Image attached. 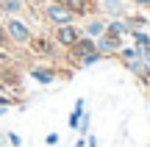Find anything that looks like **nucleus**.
<instances>
[{
    "mask_svg": "<svg viewBox=\"0 0 150 147\" xmlns=\"http://www.w3.org/2000/svg\"><path fill=\"white\" fill-rule=\"evenodd\" d=\"M6 25V33H8V42L14 44V47H28V42L33 39V28L28 20H22V17H0Z\"/></svg>",
    "mask_w": 150,
    "mask_h": 147,
    "instance_id": "obj_1",
    "label": "nucleus"
},
{
    "mask_svg": "<svg viewBox=\"0 0 150 147\" xmlns=\"http://www.w3.org/2000/svg\"><path fill=\"white\" fill-rule=\"evenodd\" d=\"M42 20L47 22L50 28H59V25H70V22H78V20L70 14V8H67L64 3H59V0H50V3H45V6H42Z\"/></svg>",
    "mask_w": 150,
    "mask_h": 147,
    "instance_id": "obj_2",
    "label": "nucleus"
},
{
    "mask_svg": "<svg viewBox=\"0 0 150 147\" xmlns=\"http://www.w3.org/2000/svg\"><path fill=\"white\" fill-rule=\"evenodd\" d=\"M81 36H83V33H81V25H78V22H70V25L53 28V42L59 44V50H70Z\"/></svg>",
    "mask_w": 150,
    "mask_h": 147,
    "instance_id": "obj_3",
    "label": "nucleus"
},
{
    "mask_svg": "<svg viewBox=\"0 0 150 147\" xmlns=\"http://www.w3.org/2000/svg\"><path fill=\"white\" fill-rule=\"evenodd\" d=\"M28 50H31L36 58H47V61H53L56 56H59V44L53 42V36H36V33H33V39L28 42Z\"/></svg>",
    "mask_w": 150,
    "mask_h": 147,
    "instance_id": "obj_4",
    "label": "nucleus"
},
{
    "mask_svg": "<svg viewBox=\"0 0 150 147\" xmlns=\"http://www.w3.org/2000/svg\"><path fill=\"white\" fill-rule=\"evenodd\" d=\"M70 8V14L75 20H86V17L100 14V0H59Z\"/></svg>",
    "mask_w": 150,
    "mask_h": 147,
    "instance_id": "obj_5",
    "label": "nucleus"
},
{
    "mask_svg": "<svg viewBox=\"0 0 150 147\" xmlns=\"http://www.w3.org/2000/svg\"><path fill=\"white\" fill-rule=\"evenodd\" d=\"M125 44V39L120 36H111V33H103V36L95 39V50L103 56V58H114V56L120 53V47Z\"/></svg>",
    "mask_w": 150,
    "mask_h": 147,
    "instance_id": "obj_6",
    "label": "nucleus"
},
{
    "mask_svg": "<svg viewBox=\"0 0 150 147\" xmlns=\"http://www.w3.org/2000/svg\"><path fill=\"white\" fill-rule=\"evenodd\" d=\"M28 78L42 83V86H50V83L59 81V70L56 67H45V64H33V67H28Z\"/></svg>",
    "mask_w": 150,
    "mask_h": 147,
    "instance_id": "obj_7",
    "label": "nucleus"
},
{
    "mask_svg": "<svg viewBox=\"0 0 150 147\" xmlns=\"http://www.w3.org/2000/svg\"><path fill=\"white\" fill-rule=\"evenodd\" d=\"M125 14H128V0H100V17L120 20Z\"/></svg>",
    "mask_w": 150,
    "mask_h": 147,
    "instance_id": "obj_8",
    "label": "nucleus"
},
{
    "mask_svg": "<svg viewBox=\"0 0 150 147\" xmlns=\"http://www.w3.org/2000/svg\"><path fill=\"white\" fill-rule=\"evenodd\" d=\"M81 33H83V36H89V39L103 36V33H106V17H100V14L86 17V20L81 22Z\"/></svg>",
    "mask_w": 150,
    "mask_h": 147,
    "instance_id": "obj_9",
    "label": "nucleus"
},
{
    "mask_svg": "<svg viewBox=\"0 0 150 147\" xmlns=\"http://www.w3.org/2000/svg\"><path fill=\"white\" fill-rule=\"evenodd\" d=\"M89 53H95V39H89V36H81L78 42H75L72 47L67 50V56H70V61H72V64L81 58V56H89Z\"/></svg>",
    "mask_w": 150,
    "mask_h": 147,
    "instance_id": "obj_10",
    "label": "nucleus"
},
{
    "mask_svg": "<svg viewBox=\"0 0 150 147\" xmlns=\"http://www.w3.org/2000/svg\"><path fill=\"white\" fill-rule=\"evenodd\" d=\"M122 67L131 72V75H136L142 83H147V78H150V64H145L142 58H131V61H122Z\"/></svg>",
    "mask_w": 150,
    "mask_h": 147,
    "instance_id": "obj_11",
    "label": "nucleus"
},
{
    "mask_svg": "<svg viewBox=\"0 0 150 147\" xmlns=\"http://www.w3.org/2000/svg\"><path fill=\"white\" fill-rule=\"evenodd\" d=\"M28 0H0V17H22Z\"/></svg>",
    "mask_w": 150,
    "mask_h": 147,
    "instance_id": "obj_12",
    "label": "nucleus"
},
{
    "mask_svg": "<svg viewBox=\"0 0 150 147\" xmlns=\"http://www.w3.org/2000/svg\"><path fill=\"white\" fill-rule=\"evenodd\" d=\"M122 20L128 22L131 33H134V31H145V28H150V17L145 14V11H139V14H131V11H128V14H125Z\"/></svg>",
    "mask_w": 150,
    "mask_h": 147,
    "instance_id": "obj_13",
    "label": "nucleus"
},
{
    "mask_svg": "<svg viewBox=\"0 0 150 147\" xmlns=\"http://www.w3.org/2000/svg\"><path fill=\"white\" fill-rule=\"evenodd\" d=\"M106 33L125 39V36H131V28H128V22H125L122 17H120V20H106Z\"/></svg>",
    "mask_w": 150,
    "mask_h": 147,
    "instance_id": "obj_14",
    "label": "nucleus"
},
{
    "mask_svg": "<svg viewBox=\"0 0 150 147\" xmlns=\"http://www.w3.org/2000/svg\"><path fill=\"white\" fill-rule=\"evenodd\" d=\"M83 111H86V100L78 97L75 106H72V111H70V120H67V125H70L72 131H78V122H81V114H83Z\"/></svg>",
    "mask_w": 150,
    "mask_h": 147,
    "instance_id": "obj_15",
    "label": "nucleus"
},
{
    "mask_svg": "<svg viewBox=\"0 0 150 147\" xmlns=\"http://www.w3.org/2000/svg\"><path fill=\"white\" fill-rule=\"evenodd\" d=\"M100 61H103V56L95 50V53H89V56H81V58L75 61V70H86V67H95V64H100Z\"/></svg>",
    "mask_w": 150,
    "mask_h": 147,
    "instance_id": "obj_16",
    "label": "nucleus"
},
{
    "mask_svg": "<svg viewBox=\"0 0 150 147\" xmlns=\"http://www.w3.org/2000/svg\"><path fill=\"white\" fill-rule=\"evenodd\" d=\"M131 44H134L136 50H139V47H150V33H147V28H145V31H134V33H131Z\"/></svg>",
    "mask_w": 150,
    "mask_h": 147,
    "instance_id": "obj_17",
    "label": "nucleus"
},
{
    "mask_svg": "<svg viewBox=\"0 0 150 147\" xmlns=\"http://www.w3.org/2000/svg\"><path fill=\"white\" fill-rule=\"evenodd\" d=\"M89 128H92V114H89V111H83V114H81V122H78V133H81V136H89Z\"/></svg>",
    "mask_w": 150,
    "mask_h": 147,
    "instance_id": "obj_18",
    "label": "nucleus"
},
{
    "mask_svg": "<svg viewBox=\"0 0 150 147\" xmlns=\"http://www.w3.org/2000/svg\"><path fill=\"white\" fill-rule=\"evenodd\" d=\"M6 142H8L11 147H22V136L14 133V131H6Z\"/></svg>",
    "mask_w": 150,
    "mask_h": 147,
    "instance_id": "obj_19",
    "label": "nucleus"
},
{
    "mask_svg": "<svg viewBox=\"0 0 150 147\" xmlns=\"http://www.w3.org/2000/svg\"><path fill=\"white\" fill-rule=\"evenodd\" d=\"M0 47H3V50H11V42H8V33H6L3 20H0Z\"/></svg>",
    "mask_w": 150,
    "mask_h": 147,
    "instance_id": "obj_20",
    "label": "nucleus"
},
{
    "mask_svg": "<svg viewBox=\"0 0 150 147\" xmlns=\"http://www.w3.org/2000/svg\"><path fill=\"white\" fill-rule=\"evenodd\" d=\"M128 3H134L139 11H145V14L150 17V0H128Z\"/></svg>",
    "mask_w": 150,
    "mask_h": 147,
    "instance_id": "obj_21",
    "label": "nucleus"
},
{
    "mask_svg": "<svg viewBox=\"0 0 150 147\" xmlns=\"http://www.w3.org/2000/svg\"><path fill=\"white\" fill-rule=\"evenodd\" d=\"M45 144H47V147H56V144H59V133H47V136H45Z\"/></svg>",
    "mask_w": 150,
    "mask_h": 147,
    "instance_id": "obj_22",
    "label": "nucleus"
},
{
    "mask_svg": "<svg viewBox=\"0 0 150 147\" xmlns=\"http://www.w3.org/2000/svg\"><path fill=\"white\" fill-rule=\"evenodd\" d=\"M6 64H11V56H8V50L0 47V67H6Z\"/></svg>",
    "mask_w": 150,
    "mask_h": 147,
    "instance_id": "obj_23",
    "label": "nucleus"
},
{
    "mask_svg": "<svg viewBox=\"0 0 150 147\" xmlns=\"http://www.w3.org/2000/svg\"><path fill=\"white\" fill-rule=\"evenodd\" d=\"M86 147H97V136H95V133H89V136H86Z\"/></svg>",
    "mask_w": 150,
    "mask_h": 147,
    "instance_id": "obj_24",
    "label": "nucleus"
},
{
    "mask_svg": "<svg viewBox=\"0 0 150 147\" xmlns=\"http://www.w3.org/2000/svg\"><path fill=\"white\" fill-rule=\"evenodd\" d=\"M72 147H86V136H78V139H75V144Z\"/></svg>",
    "mask_w": 150,
    "mask_h": 147,
    "instance_id": "obj_25",
    "label": "nucleus"
},
{
    "mask_svg": "<svg viewBox=\"0 0 150 147\" xmlns=\"http://www.w3.org/2000/svg\"><path fill=\"white\" fill-rule=\"evenodd\" d=\"M31 6H45V3H50V0H28Z\"/></svg>",
    "mask_w": 150,
    "mask_h": 147,
    "instance_id": "obj_26",
    "label": "nucleus"
},
{
    "mask_svg": "<svg viewBox=\"0 0 150 147\" xmlns=\"http://www.w3.org/2000/svg\"><path fill=\"white\" fill-rule=\"evenodd\" d=\"M3 114H8V106H0V117Z\"/></svg>",
    "mask_w": 150,
    "mask_h": 147,
    "instance_id": "obj_27",
    "label": "nucleus"
},
{
    "mask_svg": "<svg viewBox=\"0 0 150 147\" xmlns=\"http://www.w3.org/2000/svg\"><path fill=\"white\" fill-rule=\"evenodd\" d=\"M6 144V133H0V147H3Z\"/></svg>",
    "mask_w": 150,
    "mask_h": 147,
    "instance_id": "obj_28",
    "label": "nucleus"
},
{
    "mask_svg": "<svg viewBox=\"0 0 150 147\" xmlns=\"http://www.w3.org/2000/svg\"><path fill=\"white\" fill-rule=\"evenodd\" d=\"M145 86H147V89H150V78H147V83H145Z\"/></svg>",
    "mask_w": 150,
    "mask_h": 147,
    "instance_id": "obj_29",
    "label": "nucleus"
},
{
    "mask_svg": "<svg viewBox=\"0 0 150 147\" xmlns=\"http://www.w3.org/2000/svg\"><path fill=\"white\" fill-rule=\"evenodd\" d=\"M147 147H150V142H147Z\"/></svg>",
    "mask_w": 150,
    "mask_h": 147,
    "instance_id": "obj_30",
    "label": "nucleus"
}]
</instances>
